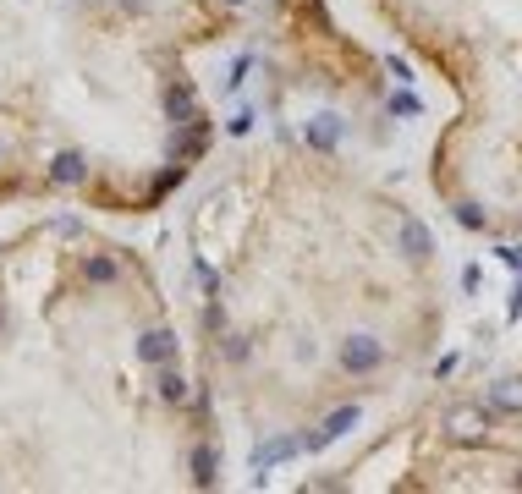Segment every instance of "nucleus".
<instances>
[{
	"label": "nucleus",
	"mask_w": 522,
	"mask_h": 494,
	"mask_svg": "<svg viewBox=\"0 0 522 494\" xmlns=\"http://www.w3.org/2000/svg\"><path fill=\"white\" fill-rule=\"evenodd\" d=\"M445 429L462 440V445H473V440L489 434V412H484V406H451V412H445Z\"/></svg>",
	"instance_id": "f257e3e1"
},
{
	"label": "nucleus",
	"mask_w": 522,
	"mask_h": 494,
	"mask_svg": "<svg viewBox=\"0 0 522 494\" xmlns=\"http://www.w3.org/2000/svg\"><path fill=\"white\" fill-rule=\"evenodd\" d=\"M379 358H385V346H379L374 335H352V340L341 346V368H347V374H368V368H379Z\"/></svg>",
	"instance_id": "f03ea898"
},
{
	"label": "nucleus",
	"mask_w": 522,
	"mask_h": 494,
	"mask_svg": "<svg viewBox=\"0 0 522 494\" xmlns=\"http://www.w3.org/2000/svg\"><path fill=\"white\" fill-rule=\"evenodd\" d=\"M165 110H171V126H192V121H199V99H192V89H187V83H171Z\"/></svg>",
	"instance_id": "7ed1b4c3"
},
{
	"label": "nucleus",
	"mask_w": 522,
	"mask_h": 494,
	"mask_svg": "<svg viewBox=\"0 0 522 494\" xmlns=\"http://www.w3.org/2000/svg\"><path fill=\"white\" fill-rule=\"evenodd\" d=\"M352 423H358V412H352V406H347V412H336V417H331V423H324V429H319V434H308V440H303V445H308V451H324V445H331V440H341V434H347V429H352Z\"/></svg>",
	"instance_id": "20e7f679"
},
{
	"label": "nucleus",
	"mask_w": 522,
	"mask_h": 494,
	"mask_svg": "<svg viewBox=\"0 0 522 494\" xmlns=\"http://www.w3.org/2000/svg\"><path fill=\"white\" fill-rule=\"evenodd\" d=\"M402 253H407V258H429V253H434V237H429V226H418V220H402Z\"/></svg>",
	"instance_id": "39448f33"
},
{
	"label": "nucleus",
	"mask_w": 522,
	"mask_h": 494,
	"mask_svg": "<svg viewBox=\"0 0 522 494\" xmlns=\"http://www.w3.org/2000/svg\"><path fill=\"white\" fill-rule=\"evenodd\" d=\"M286 456H297V440H270V445H258L253 451V472H265V467H275V461H286Z\"/></svg>",
	"instance_id": "423d86ee"
},
{
	"label": "nucleus",
	"mask_w": 522,
	"mask_h": 494,
	"mask_svg": "<svg viewBox=\"0 0 522 494\" xmlns=\"http://www.w3.org/2000/svg\"><path fill=\"white\" fill-rule=\"evenodd\" d=\"M171 351H176V340H171L165 330H149V335L138 340V358H144V363H165Z\"/></svg>",
	"instance_id": "0eeeda50"
},
{
	"label": "nucleus",
	"mask_w": 522,
	"mask_h": 494,
	"mask_svg": "<svg viewBox=\"0 0 522 494\" xmlns=\"http://www.w3.org/2000/svg\"><path fill=\"white\" fill-rule=\"evenodd\" d=\"M336 137H341V121H336V116H319V121L308 126V144H313V149H336Z\"/></svg>",
	"instance_id": "6e6552de"
},
{
	"label": "nucleus",
	"mask_w": 522,
	"mask_h": 494,
	"mask_svg": "<svg viewBox=\"0 0 522 494\" xmlns=\"http://www.w3.org/2000/svg\"><path fill=\"white\" fill-rule=\"evenodd\" d=\"M489 406H495V412H522V390H517L511 379H500V385L489 390Z\"/></svg>",
	"instance_id": "1a4fd4ad"
},
{
	"label": "nucleus",
	"mask_w": 522,
	"mask_h": 494,
	"mask_svg": "<svg viewBox=\"0 0 522 494\" xmlns=\"http://www.w3.org/2000/svg\"><path fill=\"white\" fill-rule=\"evenodd\" d=\"M83 280H94V286H110V280H116V258H89V264H83Z\"/></svg>",
	"instance_id": "9d476101"
},
{
	"label": "nucleus",
	"mask_w": 522,
	"mask_h": 494,
	"mask_svg": "<svg viewBox=\"0 0 522 494\" xmlns=\"http://www.w3.org/2000/svg\"><path fill=\"white\" fill-rule=\"evenodd\" d=\"M192 472H199V483H210V478H215V451H210V445L192 451Z\"/></svg>",
	"instance_id": "9b49d317"
},
{
	"label": "nucleus",
	"mask_w": 522,
	"mask_h": 494,
	"mask_svg": "<svg viewBox=\"0 0 522 494\" xmlns=\"http://www.w3.org/2000/svg\"><path fill=\"white\" fill-rule=\"evenodd\" d=\"M160 396H165V401H182V396H187V385H182L176 374H160Z\"/></svg>",
	"instance_id": "f8f14e48"
},
{
	"label": "nucleus",
	"mask_w": 522,
	"mask_h": 494,
	"mask_svg": "<svg viewBox=\"0 0 522 494\" xmlns=\"http://www.w3.org/2000/svg\"><path fill=\"white\" fill-rule=\"evenodd\" d=\"M390 110H396V116H418V99H413V94H396V99H390Z\"/></svg>",
	"instance_id": "ddd939ff"
},
{
	"label": "nucleus",
	"mask_w": 522,
	"mask_h": 494,
	"mask_svg": "<svg viewBox=\"0 0 522 494\" xmlns=\"http://www.w3.org/2000/svg\"><path fill=\"white\" fill-rule=\"evenodd\" d=\"M390 72H396V83H413V66L402 55H390Z\"/></svg>",
	"instance_id": "4468645a"
},
{
	"label": "nucleus",
	"mask_w": 522,
	"mask_h": 494,
	"mask_svg": "<svg viewBox=\"0 0 522 494\" xmlns=\"http://www.w3.org/2000/svg\"><path fill=\"white\" fill-rule=\"evenodd\" d=\"M55 182H78V160H61V165H55Z\"/></svg>",
	"instance_id": "2eb2a0df"
},
{
	"label": "nucleus",
	"mask_w": 522,
	"mask_h": 494,
	"mask_svg": "<svg viewBox=\"0 0 522 494\" xmlns=\"http://www.w3.org/2000/svg\"><path fill=\"white\" fill-rule=\"evenodd\" d=\"M511 319H522V280H517V292H511V308H506Z\"/></svg>",
	"instance_id": "dca6fc26"
},
{
	"label": "nucleus",
	"mask_w": 522,
	"mask_h": 494,
	"mask_svg": "<svg viewBox=\"0 0 522 494\" xmlns=\"http://www.w3.org/2000/svg\"><path fill=\"white\" fill-rule=\"evenodd\" d=\"M231 6H237V0H231Z\"/></svg>",
	"instance_id": "f3484780"
}]
</instances>
